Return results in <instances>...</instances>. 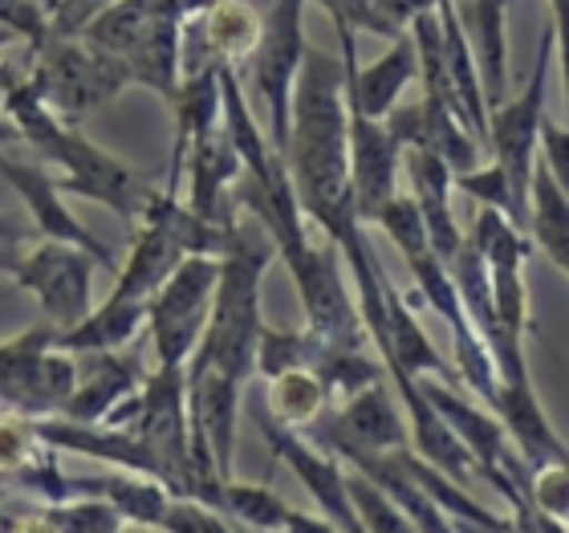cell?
Masks as SVG:
<instances>
[{
    "mask_svg": "<svg viewBox=\"0 0 569 533\" xmlns=\"http://www.w3.org/2000/svg\"><path fill=\"white\" fill-rule=\"evenodd\" d=\"M301 213L342 249L362 233L350 176V107L346 66L321 49H309L293 90V131L284 151Z\"/></svg>",
    "mask_w": 569,
    "mask_h": 533,
    "instance_id": "1",
    "label": "cell"
},
{
    "mask_svg": "<svg viewBox=\"0 0 569 533\" xmlns=\"http://www.w3.org/2000/svg\"><path fill=\"white\" fill-rule=\"evenodd\" d=\"M4 115L17 122V131L29 147L61 164L66 179H61V191H73V196H86V200L107 204L110 213H119L122 220H142L147 204H151L154 188H147L131 167L119 164L110 151L94 147L90 139L73 131L70 122L58 119L53 110L41 102L29 78H17L12 90L4 95Z\"/></svg>",
    "mask_w": 569,
    "mask_h": 533,
    "instance_id": "2",
    "label": "cell"
},
{
    "mask_svg": "<svg viewBox=\"0 0 569 533\" xmlns=\"http://www.w3.org/2000/svg\"><path fill=\"white\" fill-rule=\"evenodd\" d=\"M127 82H131V70L119 58H110L107 49L90 46L86 37L53 33L46 46H37L33 73H29V86L41 95V102L70 127L90 110L107 107Z\"/></svg>",
    "mask_w": 569,
    "mask_h": 533,
    "instance_id": "3",
    "label": "cell"
},
{
    "mask_svg": "<svg viewBox=\"0 0 569 533\" xmlns=\"http://www.w3.org/2000/svg\"><path fill=\"white\" fill-rule=\"evenodd\" d=\"M553 53H558V29L549 21L525 90L509 102H500L497 110H488V147L509 176L512 200H517V228H525V233H529V208H533V171L537 147H541V122H546V86Z\"/></svg>",
    "mask_w": 569,
    "mask_h": 533,
    "instance_id": "4",
    "label": "cell"
},
{
    "mask_svg": "<svg viewBox=\"0 0 569 533\" xmlns=\"http://www.w3.org/2000/svg\"><path fill=\"white\" fill-rule=\"evenodd\" d=\"M73 392H78V367L70 351L58 346V326H33L12 343H0V399L12 412L29 420L61 412Z\"/></svg>",
    "mask_w": 569,
    "mask_h": 533,
    "instance_id": "5",
    "label": "cell"
},
{
    "mask_svg": "<svg viewBox=\"0 0 569 533\" xmlns=\"http://www.w3.org/2000/svg\"><path fill=\"white\" fill-rule=\"evenodd\" d=\"M306 4L309 0H277L273 12L264 17L261 41L252 49V82L261 90L264 110H269V139L277 151H289V131H293V90L297 73L306 66Z\"/></svg>",
    "mask_w": 569,
    "mask_h": 533,
    "instance_id": "6",
    "label": "cell"
},
{
    "mask_svg": "<svg viewBox=\"0 0 569 533\" xmlns=\"http://www.w3.org/2000/svg\"><path fill=\"white\" fill-rule=\"evenodd\" d=\"M216 282H220V257L191 253L188 261L167 277L163 289L151 297L147 322L154 334L159 367H188V358L196 355V346L208 330V318H212Z\"/></svg>",
    "mask_w": 569,
    "mask_h": 533,
    "instance_id": "7",
    "label": "cell"
},
{
    "mask_svg": "<svg viewBox=\"0 0 569 533\" xmlns=\"http://www.w3.org/2000/svg\"><path fill=\"white\" fill-rule=\"evenodd\" d=\"M94 257L86 249L61 245V240H46L37 245L29 257L17 261L12 277L21 289L41 302L49 322L58 330H70L82 318H90V277H94Z\"/></svg>",
    "mask_w": 569,
    "mask_h": 533,
    "instance_id": "8",
    "label": "cell"
},
{
    "mask_svg": "<svg viewBox=\"0 0 569 533\" xmlns=\"http://www.w3.org/2000/svg\"><path fill=\"white\" fill-rule=\"evenodd\" d=\"M0 176L9 179L12 191H17V196L24 200V208L33 213V225L46 233V240H61V245L86 249L98 265H102V269L119 277V261H114V253H110L107 245L90 233V228L78 225L70 208L61 204L58 179H49L37 164H21V159H9V155H0Z\"/></svg>",
    "mask_w": 569,
    "mask_h": 533,
    "instance_id": "9",
    "label": "cell"
},
{
    "mask_svg": "<svg viewBox=\"0 0 569 533\" xmlns=\"http://www.w3.org/2000/svg\"><path fill=\"white\" fill-rule=\"evenodd\" d=\"M399 164L403 142L395 139L387 119H370L350 110V176H355V204L362 220H375L382 204L399 196Z\"/></svg>",
    "mask_w": 569,
    "mask_h": 533,
    "instance_id": "10",
    "label": "cell"
},
{
    "mask_svg": "<svg viewBox=\"0 0 569 533\" xmlns=\"http://www.w3.org/2000/svg\"><path fill=\"white\" fill-rule=\"evenodd\" d=\"M321 448H333V444H355V448L367 452H399L407 448V424L399 407H395L387 383H370L358 395L346 399V407L338 415H330L326 424L318 427Z\"/></svg>",
    "mask_w": 569,
    "mask_h": 533,
    "instance_id": "11",
    "label": "cell"
},
{
    "mask_svg": "<svg viewBox=\"0 0 569 533\" xmlns=\"http://www.w3.org/2000/svg\"><path fill=\"white\" fill-rule=\"evenodd\" d=\"M403 164L407 176H411V188H416L419 213L427 220V237H431V249L443 257V261H456V253L463 249V237L456 220H451V188H456V171H451L436 151L427 147H403Z\"/></svg>",
    "mask_w": 569,
    "mask_h": 533,
    "instance_id": "12",
    "label": "cell"
},
{
    "mask_svg": "<svg viewBox=\"0 0 569 533\" xmlns=\"http://www.w3.org/2000/svg\"><path fill=\"white\" fill-rule=\"evenodd\" d=\"M244 171L237 142L228 139L224 127H216L212 135H203L196 147L188 151V176H191V196L188 208L212 225H228V188L237 184V176Z\"/></svg>",
    "mask_w": 569,
    "mask_h": 533,
    "instance_id": "13",
    "label": "cell"
},
{
    "mask_svg": "<svg viewBox=\"0 0 569 533\" xmlns=\"http://www.w3.org/2000/svg\"><path fill=\"white\" fill-rule=\"evenodd\" d=\"M139 358H119L110 355V351H98L94 375L78 383V392L70 395V403L61 412L70 415L73 424H98V420H107L114 403L139 392Z\"/></svg>",
    "mask_w": 569,
    "mask_h": 533,
    "instance_id": "14",
    "label": "cell"
},
{
    "mask_svg": "<svg viewBox=\"0 0 569 533\" xmlns=\"http://www.w3.org/2000/svg\"><path fill=\"white\" fill-rule=\"evenodd\" d=\"M151 302H114L107 297V306L94 309L90 318H82L70 330H58V346L70 355H98V351H114V346L131 343L139 326L147 322Z\"/></svg>",
    "mask_w": 569,
    "mask_h": 533,
    "instance_id": "15",
    "label": "cell"
},
{
    "mask_svg": "<svg viewBox=\"0 0 569 533\" xmlns=\"http://www.w3.org/2000/svg\"><path fill=\"white\" fill-rule=\"evenodd\" d=\"M529 237L546 249V257L569 277V196L546 167L537 159L533 171V208H529Z\"/></svg>",
    "mask_w": 569,
    "mask_h": 533,
    "instance_id": "16",
    "label": "cell"
},
{
    "mask_svg": "<svg viewBox=\"0 0 569 533\" xmlns=\"http://www.w3.org/2000/svg\"><path fill=\"white\" fill-rule=\"evenodd\" d=\"M264 17L252 9L249 0H220L208 17H203V37H208V49L216 53V61H232L252 58V49L261 41Z\"/></svg>",
    "mask_w": 569,
    "mask_h": 533,
    "instance_id": "17",
    "label": "cell"
},
{
    "mask_svg": "<svg viewBox=\"0 0 569 533\" xmlns=\"http://www.w3.org/2000/svg\"><path fill=\"white\" fill-rule=\"evenodd\" d=\"M326 403H330L326 383H321L309 367L284 371V375L273 379V387H269V412H273L284 427L309 424Z\"/></svg>",
    "mask_w": 569,
    "mask_h": 533,
    "instance_id": "18",
    "label": "cell"
},
{
    "mask_svg": "<svg viewBox=\"0 0 569 533\" xmlns=\"http://www.w3.org/2000/svg\"><path fill=\"white\" fill-rule=\"evenodd\" d=\"M224 510L232 513V517H240V522L257 525V533L284 530L289 513H293L281 497H277L273 488H264V485H232V481L224 485Z\"/></svg>",
    "mask_w": 569,
    "mask_h": 533,
    "instance_id": "19",
    "label": "cell"
},
{
    "mask_svg": "<svg viewBox=\"0 0 569 533\" xmlns=\"http://www.w3.org/2000/svg\"><path fill=\"white\" fill-rule=\"evenodd\" d=\"M375 225L387 228V237L399 245V253H403L407 261L431 249V237H427V220H423V213H419L416 196H395V200H387V204H382V213L375 216Z\"/></svg>",
    "mask_w": 569,
    "mask_h": 533,
    "instance_id": "20",
    "label": "cell"
},
{
    "mask_svg": "<svg viewBox=\"0 0 569 533\" xmlns=\"http://www.w3.org/2000/svg\"><path fill=\"white\" fill-rule=\"evenodd\" d=\"M313 358V343L309 334H284V330H264L261 346H257V371L264 379H277L284 371L309 367Z\"/></svg>",
    "mask_w": 569,
    "mask_h": 533,
    "instance_id": "21",
    "label": "cell"
},
{
    "mask_svg": "<svg viewBox=\"0 0 569 533\" xmlns=\"http://www.w3.org/2000/svg\"><path fill=\"white\" fill-rule=\"evenodd\" d=\"M122 513L110 505V501H73L66 505L61 501L58 510H49V525L58 533H119Z\"/></svg>",
    "mask_w": 569,
    "mask_h": 533,
    "instance_id": "22",
    "label": "cell"
},
{
    "mask_svg": "<svg viewBox=\"0 0 569 533\" xmlns=\"http://www.w3.org/2000/svg\"><path fill=\"white\" fill-rule=\"evenodd\" d=\"M456 188L468 191L472 200L488 204V208H500V213H505L512 225H517V200H512V184H509V176H505V167H500V164L460 171V176H456Z\"/></svg>",
    "mask_w": 569,
    "mask_h": 533,
    "instance_id": "23",
    "label": "cell"
},
{
    "mask_svg": "<svg viewBox=\"0 0 569 533\" xmlns=\"http://www.w3.org/2000/svg\"><path fill=\"white\" fill-rule=\"evenodd\" d=\"M529 497H533V510L553 517V522L569 525V464H546L533 473V485H529Z\"/></svg>",
    "mask_w": 569,
    "mask_h": 533,
    "instance_id": "24",
    "label": "cell"
},
{
    "mask_svg": "<svg viewBox=\"0 0 569 533\" xmlns=\"http://www.w3.org/2000/svg\"><path fill=\"white\" fill-rule=\"evenodd\" d=\"M49 12V33L53 37H82L90 24L119 0H41Z\"/></svg>",
    "mask_w": 569,
    "mask_h": 533,
    "instance_id": "25",
    "label": "cell"
},
{
    "mask_svg": "<svg viewBox=\"0 0 569 533\" xmlns=\"http://www.w3.org/2000/svg\"><path fill=\"white\" fill-rule=\"evenodd\" d=\"M541 159H546V167L569 196V127H558L549 119L541 122Z\"/></svg>",
    "mask_w": 569,
    "mask_h": 533,
    "instance_id": "26",
    "label": "cell"
},
{
    "mask_svg": "<svg viewBox=\"0 0 569 533\" xmlns=\"http://www.w3.org/2000/svg\"><path fill=\"white\" fill-rule=\"evenodd\" d=\"M439 0H375V9L382 12V21H391L399 33H403V24H411L419 12H431Z\"/></svg>",
    "mask_w": 569,
    "mask_h": 533,
    "instance_id": "27",
    "label": "cell"
},
{
    "mask_svg": "<svg viewBox=\"0 0 569 533\" xmlns=\"http://www.w3.org/2000/svg\"><path fill=\"white\" fill-rule=\"evenodd\" d=\"M281 533H333L330 522H321V517H309V513H289V522H284Z\"/></svg>",
    "mask_w": 569,
    "mask_h": 533,
    "instance_id": "28",
    "label": "cell"
},
{
    "mask_svg": "<svg viewBox=\"0 0 569 533\" xmlns=\"http://www.w3.org/2000/svg\"><path fill=\"white\" fill-rule=\"evenodd\" d=\"M12 533H58L53 525H49V517L46 522H29V525H21V530H12Z\"/></svg>",
    "mask_w": 569,
    "mask_h": 533,
    "instance_id": "29",
    "label": "cell"
},
{
    "mask_svg": "<svg viewBox=\"0 0 569 533\" xmlns=\"http://www.w3.org/2000/svg\"><path fill=\"white\" fill-rule=\"evenodd\" d=\"M492 4H500V9H509V4H512V0H492Z\"/></svg>",
    "mask_w": 569,
    "mask_h": 533,
    "instance_id": "30",
    "label": "cell"
},
{
    "mask_svg": "<svg viewBox=\"0 0 569 533\" xmlns=\"http://www.w3.org/2000/svg\"><path fill=\"white\" fill-rule=\"evenodd\" d=\"M456 4H468V0H456Z\"/></svg>",
    "mask_w": 569,
    "mask_h": 533,
    "instance_id": "31",
    "label": "cell"
}]
</instances>
